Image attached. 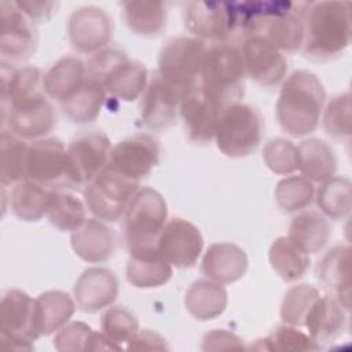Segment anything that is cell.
I'll use <instances>...</instances> for the list:
<instances>
[{
	"label": "cell",
	"instance_id": "obj_1",
	"mask_svg": "<svg viewBox=\"0 0 352 352\" xmlns=\"http://www.w3.org/2000/svg\"><path fill=\"white\" fill-rule=\"evenodd\" d=\"M326 91L320 80L308 70H296L285 81L276 102L280 128L294 138L312 133L319 124Z\"/></svg>",
	"mask_w": 352,
	"mask_h": 352
},
{
	"label": "cell",
	"instance_id": "obj_2",
	"mask_svg": "<svg viewBox=\"0 0 352 352\" xmlns=\"http://www.w3.org/2000/svg\"><path fill=\"white\" fill-rule=\"evenodd\" d=\"M351 43V3L326 0L309 3L305 14L302 52L316 62L341 55Z\"/></svg>",
	"mask_w": 352,
	"mask_h": 352
},
{
	"label": "cell",
	"instance_id": "obj_3",
	"mask_svg": "<svg viewBox=\"0 0 352 352\" xmlns=\"http://www.w3.org/2000/svg\"><path fill=\"white\" fill-rule=\"evenodd\" d=\"M166 219L165 198L151 187L139 188L124 214V238L129 254L157 249Z\"/></svg>",
	"mask_w": 352,
	"mask_h": 352
},
{
	"label": "cell",
	"instance_id": "obj_4",
	"mask_svg": "<svg viewBox=\"0 0 352 352\" xmlns=\"http://www.w3.org/2000/svg\"><path fill=\"white\" fill-rule=\"evenodd\" d=\"M245 77L246 69L241 48L231 43L208 47L199 74L201 85L231 104L243 96Z\"/></svg>",
	"mask_w": 352,
	"mask_h": 352
},
{
	"label": "cell",
	"instance_id": "obj_5",
	"mask_svg": "<svg viewBox=\"0 0 352 352\" xmlns=\"http://www.w3.org/2000/svg\"><path fill=\"white\" fill-rule=\"evenodd\" d=\"M263 129V117L254 106L231 103L224 109L216 128L217 148L231 158L248 157L258 147Z\"/></svg>",
	"mask_w": 352,
	"mask_h": 352
},
{
	"label": "cell",
	"instance_id": "obj_6",
	"mask_svg": "<svg viewBox=\"0 0 352 352\" xmlns=\"http://www.w3.org/2000/svg\"><path fill=\"white\" fill-rule=\"evenodd\" d=\"M38 337L36 300L23 290H7L0 301V349L32 351Z\"/></svg>",
	"mask_w": 352,
	"mask_h": 352
},
{
	"label": "cell",
	"instance_id": "obj_7",
	"mask_svg": "<svg viewBox=\"0 0 352 352\" xmlns=\"http://www.w3.org/2000/svg\"><path fill=\"white\" fill-rule=\"evenodd\" d=\"M206 44L195 37L168 40L158 55V74L184 94L199 82Z\"/></svg>",
	"mask_w": 352,
	"mask_h": 352
},
{
	"label": "cell",
	"instance_id": "obj_8",
	"mask_svg": "<svg viewBox=\"0 0 352 352\" xmlns=\"http://www.w3.org/2000/svg\"><path fill=\"white\" fill-rule=\"evenodd\" d=\"M139 190L135 182L110 166L84 187V199L89 212L99 220L114 223L124 217L128 205Z\"/></svg>",
	"mask_w": 352,
	"mask_h": 352
},
{
	"label": "cell",
	"instance_id": "obj_9",
	"mask_svg": "<svg viewBox=\"0 0 352 352\" xmlns=\"http://www.w3.org/2000/svg\"><path fill=\"white\" fill-rule=\"evenodd\" d=\"M111 142L102 131H89L76 136L67 146L66 183L70 187H85L109 164Z\"/></svg>",
	"mask_w": 352,
	"mask_h": 352
},
{
	"label": "cell",
	"instance_id": "obj_10",
	"mask_svg": "<svg viewBox=\"0 0 352 352\" xmlns=\"http://www.w3.org/2000/svg\"><path fill=\"white\" fill-rule=\"evenodd\" d=\"M183 21L192 37L204 43H230L235 37L234 1H187L183 4Z\"/></svg>",
	"mask_w": 352,
	"mask_h": 352
},
{
	"label": "cell",
	"instance_id": "obj_11",
	"mask_svg": "<svg viewBox=\"0 0 352 352\" xmlns=\"http://www.w3.org/2000/svg\"><path fill=\"white\" fill-rule=\"evenodd\" d=\"M227 106V102L199 82L188 89L179 109L188 139L201 144L214 139L219 120Z\"/></svg>",
	"mask_w": 352,
	"mask_h": 352
},
{
	"label": "cell",
	"instance_id": "obj_12",
	"mask_svg": "<svg viewBox=\"0 0 352 352\" xmlns=\"http://www.w3.org/2000/svg\"><path fill=\"white\" fill-rule=\"evenodd\" d=\"M37 30L34 23L18 8L15 1H0V54L1 62H21L34 52Z\"/></svg>",
	"mask_w": 352,
	"mask_h": 352
},
{
	"label": "cell",
	"instance_id": "obj_13",
	"mask_svg": "<svg viewBox=\"0 0 352 352\" xmlns=\"http://www.w3.org/2000/svg\"><path fill=\"white\" fill-rule=\"evenodd\" d=\"M67 151L56 138L33 140L28 146L26 179L50 190L62 188L66 183Z\"/></svg>",
	"mask_w": 352,
	"mask_h": 352
},
{
	"label": "cell",
	"instance_id": "obj_14",
	"mask_svg": "<svg viewBox=\"0 0 352 352\" xmlns=\"http://www.w3.org/2000/svg\"><path fill=\"white\" fill-rule=\"evenodd\" d=\"M67 36L76 51L94 55L106 48L113 37L111 16L96 6L80 7L69 16Z\"/></svg>",
	"mask_w": 352,
	"mask_h": 352
},
{
	"label": "cell",
	"instance_id": "obj_15",
	"mask_svg": "<svg viewBox=\"0 0 352 352\" xmlns=\"http://www.w3.org/2000/svg\"><path fill=\"white\" fill-rule=\"evenodd\" d=\"M160 161V144L147 133H138L118 142L110 154L107 166L139 182L148 176Z\"/></svg>",
	"mask_w": 352,
	"mask_h": 352
},
{
	"label": "cell",
	"instance_id": "obj_16",
	"mask_svg": "<svg viewBox=\"0 0 352 352\" xmlns=\"http://www.w3.org/2000/svg\"><path fill=\"white\" fill-rule=\"evenodd\" d=\"M204 249V238L197 226L176 217L166 221L157 243L158 253L173 267H192Z\"/></svg>",
	"mask_w": 352,
	"mask_h": 352
},
{
	"label": "cell",
	"instance_id": "obj_17",
	"mask_svg": "<svg viewBox=\"0 0 352 352\" xmlns=\"http://www.w3.org/2000/svg\"><path fill=\"white\" fill-rule=\"evenodd\" d=\"M242 56L246 76L264 88L279 85L287 72L283 54L275 48L264 36L256 34L243 40Z\"/></svg>",
	"mask_w": 352,
	"mask_h": 352
},
{
	"label": "cell",
	"instance_id": "obj_18",
	"mask_svg": "<svg viewBox=\"0 0 352 352\" xmlns=\"http://www.w3.org/2000/svg\"><path fill=\"white\" fill-rule=\"evenodd\" d=\"M184 92L165 81L158 73L150 80L140 103V118L153 131L168 129L177 118Z\"/></svg>",
	"mask_w": 352,
	"mask_h": 352
},
{
	"label": "cell",
	"instance_id": "obj_19",
	"mask_svg": "<svg viewBox=\"0 0 352 352\" xmlns=\"http://www.w3.org/2000/svg\"><path fill=\"white\" fill-rule=\"evenodd\" d=\"M3 126L21 139H44L56 125V113L51 102L44 96L28 100L12 107L1 117Z\"/></svg>",
	"mask_w": 352,
	"mask_h": 352
},
{
	"label": "cell",
	"instance_id": "obj_20",
	"mask_svg": "<svg viewBox=\"0 0 352 352\" xmlns=\"http://www.w3.org/2000/svg\"><path fill=\"white\" fill-rule=\"evenodd\" d=\"M0 80L1 117L21 103L47 95L44 89V73L36 66L15 67L12 63L1 62Z\"/></svg>",
	"mask_w": 352,
	"mask_h": 352
},
{
	"label": "cell",
	"instance_id": "obj_21",
	"mask_svg": "<svg viewBox=\"0 0 352 352\" xmlns=\"http://www.w3.org/2000/svg\"><path fill=\"white\" fill-rule=\"evenodd\" d=\"M309 3H292L272 15L264 25V36L280 52H296L302 48L305 37V14Z\"/></svg>",
	"mask_w": 352,
	"mask_h": 352
},
{
	"label": "cell",
	"instance_id": "obj_22",
	"mask_svg": "<svg viewBox=\"0 0 352 352\" xmlns=\"http://www.w3.org/2000/svg\"><path fill=\"white\" fill-rule=\"evenodd\" d=\"M73 294L78 309L98 312L116 301L118 280L113 271L103 267H91L82 271L76 280Z\"/></svg>",
	"mask_w": 352,
	"mask_h": 352
},
{
	"label": "cell",
	"instance_id": "obj_23",
	"mask_svg": "<svg viewBox=\"0 0 352 352\" xmlns=\"http://www.w3.org/2000/svg\"><path fill=\"white\" fill-rule=\"evenodd\" d=\"M74 253L87 263H104L113 257L117 246L116 234L99 219H87L70 235Z\"/></svg>",
	"mask_w": 352,
	"mask_h": 352
},
{
	"label": "cell",
	"instance_id": "obj_24",
	"mask_svg": "<svg viewBox=\"0 0 352 352\" xmlns=\"http://www.w3.org/2000/svg\"><path fill=\"white\" fill-rule=\"evenodd\" d=\"M248 264V256L242 248L231 242H219L209 246L201 268L208 279L220 285H230L246 274Z\"/></svg>",
	"mask_w": 352,
	"mask_h": 352
},
{
	"label": "cell",
	"instance_id": "obj_25",
	"mask_svg": "<svg viewBox=\"0 0 352 352\" xmlns=\"http://www.w3.org/2000/svg\"><path fill=\"white\" fill-rule=\"evenodd\" d=\"M351 249L337 245L327 250L318 264L316 275L322 286L346 311L351 305Z\"/></svg>",
	"mask_w": 352,
	"mask_h": 352
},
{
	"label": "cell",
	"instance_id": "obj_26",
	"mask_svg": "<svg viewBox=\"0 0 352 352\" xmlns=\"http://www.w3.org/2000/svg\"><path fill=\"white\" fill-rule=\"evenodd\" d=\"M345 308L330 294L319 296L309 308L304 326L311 338L320 346L334 341L345 329Z\"/></svg>",
	"mask_w": 352,
	"mask_h": 352
},
{
	"label": "cell",
	"instance_id": "obj_27",
	"mask_svg": "<svg viewBox=\"0 0 352 352\" xmlns=\"http://www.w3.org/2000/svg\"><path fill=\"white\" fill-rule=\"evenodd\" d=\"M148 84L147 67L128 56L118 60L100 80L104 92L124 102L136 100Z\"/></svg>",
	"mask_w": 352,
	"mask_h": 352
},
{
	"label": "cell",
	"instance_id": "obj_28",
	"mask_svg": "<svg viewBox=\"0 0 352 352\" xmlns=\"http://www.w3.org/2000/svg\"><path fill=\"white\" fill-rule=\"evenodd\" d=\"M227 302L228 294L224 286L208 278L191 283L184 294L187 312L201 322L220 316L226 311Z\"/></svg>",
	"mask_w": 352,
	"mask_h": 352
},
{
	"label": "cell",
	"instance_id": "obj_29",
	"mask_svg": "<svg viewBox=\"0 0 352 352\" xmlns=\"http://www.w3.org/2000/svg\"><path fill=\"white\" fill-rule=\"evenodd\" d=\"M125 275L128 282L138 289L160 287L172 278V265L157 249L131 253Z\"/></svg>",
	"mask_w": 352,
	"mask_h": 352
},
{
	"label": "cell",
	"instance_id": "obj_30",
	"mask_svg": "<svg viewBox=\"0 0 352 352\" xmlns=\"http://www.w3.org/2000/svg\"><path fill=\"white\" fill-rule=\"evenodd\" d=\"M85 81V63L76 56L60 58L44 73L45 94L58 102L72 96Z\"/></svg>",
	"mask_w": 352,
	"mask_h": 352
},
{
	"label": "cell",
	"instance_id": "obj_31",
	"mask_svg": "<svg viewBox=\"0 0 352 352\" xmlns=\"http://www.w3.org/2000/svg\"><path fill=\"white\" fill-rule=\"evenodd\" d=\"M297 148L300 155L298 170L305 179L312 183H323L334 176L337 170V157L327 142L309 138L302 140Z\"/></svg>",
	"mask_w": 352,
	"mask_h": 352
},
{
	"label": "cell",
	"instance_id": "obj_32",
	"mask_svg": "<svg viewBox=\"0 0 352 352\" xmlns=\"http://www.w3.org/2000/svg\"><path fill=\"white\" fill-rule=\"evenodd\" d=\"M331 235V228L320 212L304 210L293 217L289 226V238L305 253L320 252Z\"/></svg>",
	"mask_w": 352,
	"mask_h": 352
},
{
	"label": "cell",
	"instance_id": "obj_33",
	"mask_svg": "<svg viewBox=\"0 0 352 352\" xmlns=\"http://www.w3.org/2000/svg\"><path fill=\"white\" fill-rule=\"evenodd\" d=\"M76 311V301L62 290H48L36 298V320L40 336L63 327Z\"/></svg>",
	"mask_w": 352,
	"mask_h": 352
},
{
	"label": "cell",
	"instance_id": "obj_34",
	"mask_svg": "<svg viewBox=\"0 0 352 352\" xmlns=\"http://www.w3.org/2000/svg\"><path fill=\"white\" fill-rule=\"evenodd\" d=\"M268 258L272 270L285 282H296L302 278L311 264L309 254L289 236H279L271 243Z\"/></svg>",
	"mask_w": 352,
	"mask_h": 352
},
{
	"label": "cell",
	"instance_id": "obj_35",
	"mask_svg": "<svg viewBox=\"0 0 352 352\" xmlns=\"http://www.w3.org/2000/svg\"><path fill=\"white\" fill-rule=\"evenodd\" d=\"M126 26L138 36H158L166 26V7L161 1L121 3Z\"/></svg>",
	"mask_w": 352,
	"mask_h": 352
},
{
	"label": "cell",
	"instance_id": "obj_36",
	"mask_svg": "<svg viewBox=\"0 0 352 352\" xmlns=\"http://www.w3.org/2000/svg\"><path fill=\"white\" fill-rule=\"evenodd\" d=\"M104 100L103 87L88 78L84 85L72 96L59 102L63 114L76 124H89L95 121L102 110Z\"/></svg>",
	"mask_w": 352,
	"mask_h": 352
},
{
	"label": "cell",
	"instance_id": "obj_37",
	"mask_svg": "<svg viewBox=\"0 0 352 352\" xmlns=\"http://www.w3.org/2000/svg\"><path fill=\"white\" fill-rule=\"evenodd\" d=\"M51 190L30 180H22L12 188L11 210L22 221H38L47 214Z\"/></svg>",
	"mask_w": 352,
	"mask_h": 352
},
{
	"label": "cell",
	"instance_id": "obj_38",
	"mask_svg": "<svg viewBox=\"0 0 352 352\" xmlns=\"http://www.w3.org/2000/svg\"><path fill=\"white\" fill-rule=\"evenodd\" d=\"M28 144L10 131L0 136V182L3 187L18 184L26 179Z\"/></svg>",
	"mask_w": 352,
	"mask_h": 352
},
{
	"label": "cell",
	"instance_id": "obj_39",
	"mask_svg": "<svg viewBox=\"0 0 352 352\" xmlns=\"http://www.w3.org/2000/svg\"><path fill=\"white\" fill-rule=\"evenodd\" d=\"M316 205L320 213L331 220H345L351 213V180L333 176L316 191Z\"/></svg>",
	"mask_w": 352,
	"mask_h": 352
},
{
	"label": "cell",
	"instance_id": "obj_40",
	"mask_svg": "<svg viewBox=\"0 0 352 352\" xmlns=\"http://www.w3.org/2000/svg\"><path fill=\"white\" fill-rule=\"evenodd\" d=\"M50 223L60 231L73 232L85 220V205L72 192L51 190V197L47 208Z\"/></svg>",
	"mask_w": 352,
	"mask_h": 352
},
{
	"label": "cell",
	"instance_id": "obj_41",
	"mask_svg": "<svg viewBox=\"0 0 352 352\" xmlns=\"http://www.w3.org/2000/svg\"><path fill=\"white\" fill-rule=\"evenodd\" d=\"M314 198V184L304 176L285 177L275 187L276 204L286 213H294L305 209L311 205Z\"/></svg>",
	"mask_w": 352,
	"mask_h": 352
},
{
	"label": "cell",
	"instance_id": "obj_42",
	"mask_svg": "<svg viewBox=\"0 0 352 352\" xmlns=\"http://www.w3.org/2000/svg\"><path fill=\"white\" fill-rule=\"evenodd\" d=\"M319 296V290L314 285L300 283L292 286L282 300L280 319L286 324L304 326L305 316Z\"/></svg>",
	"mask_w": 352,
	"mask_h": 352
},
{
	"label": "cell",
	"instance_id": "obj_43",
	"mask_svg": "<svg viewBox=\"0 0 352 352\" xmlns=\"http://www.w3.org/2000/svg\"><path fill=\"white\" fill-rule=\"evenodd\" d=\"M261 346L258 349L280 351V352H302L318 351L322 346L315 342L309 334L296 329L292 324H283L275 329L267 338L258 340Z\"/></svg>",
	"mask_w": 352,
	"mask_h": 352
},
{
	"label": "cell",
	"instance_id": "obj_44",
	"mask_svg": "<svg viewBox=\"0 0 352 352\" xmlns=\"http://www.w3.org/2000/svg\"><path fill=\"white\" fill-rule=\"evenodd\" d=\"M263 160L267 168L276 175H290L300 166L297 146L283 138L271 139L265 143Z\"/></svg>",
	"mask_w": 352,
	"mask_h": 352
},
{
	"label": "cell",
	"instance_id": "obj_45",
	"mask_svg": "<svg viewBox=\"0 0 352 352\" xmlns=\"http://www.w3.org/2000/svg\"><path fill=\"white\" fill-rule=\"evenodd\" d=\"M102 333L111 341L121 345L128 342L139 330L136 316L124 307H111L104 311L100 320Z\"/></svg>",
	"mask_w": 352,
	"mask_h": 352
},
{
	"label": "cell",
	"instance_id": "obj_46",
	"mask_svg": "<svg viewBox=\"0 0 352 352\" xmlns=\"http://www.w3.org/2000/svg\"><path fill=\"white\" fill-rule=\"evenodd\" d=\"M323 126L336 139L351 136V95L342 92L327 103L323 113Z\"/></svg>",
	"mask_w": 352,
	"mask_h": 352
},
{
	"label": "cell",
	"instance_id": "obj_47",
	"mask_svg": "<svg viewBox=\"0 0 352 352\" xmlns=\"http://www.w3.org/2000/svg\"><path fill=\"white\" fill-rule=\"evenodd\" d=\"M94 330L84 322H67L54 337V346L59 352H88Z\"/></svg>",
	"mask_w": 352,
	"mask_h": 352
},
{
	"label": "cell",
	"instance_id": "obj_48",
	"mask_svg": "<svg viewBox=\"0 0 352 352\" xmlns=\"http://www.w3.org/2000/svg\"><path fill=\"white\" fill-rule=\"evenodd\" d=\"M204 351H241L245 349L242 340L224 329H216L206 333L202 338Z\"/></svg>",
	"mask_w": 352,
	"mask_h": 352
},
{
	"label": "cell",
	"instance_id": "obj_49",
	"mask_svg": "<svg viewBox=\"0 0 352 352\" xmlns=\"http://www.w3.org/2000/svg\"><path fill=\"white\" fill-rule=\"evenodd\" d=\"M128 349L133 351H165L168 349V345L165 342V338L161 337L158 333L143 329L138 330L135 336L126 342Z\"/></svg>",
	"mask_w": 352,
	"mask_h": 352
},
{
	"label": "cell",
	"instance_id": "obj_50",
	"mask_svg": "<svg viewBox=\"0 0 352 352\" xmlns=\"http://www.w3.org/2000/svg\"><path fill=\"white\" fill-rule=\"evenodd\" d=\"M18 8L32 21V22H43L48 21L56 8L55 1H34V0H22L15 1Z\"/></svg>",
	"mask_w": 352,
	"mask_h": 352
}]
</instances>
